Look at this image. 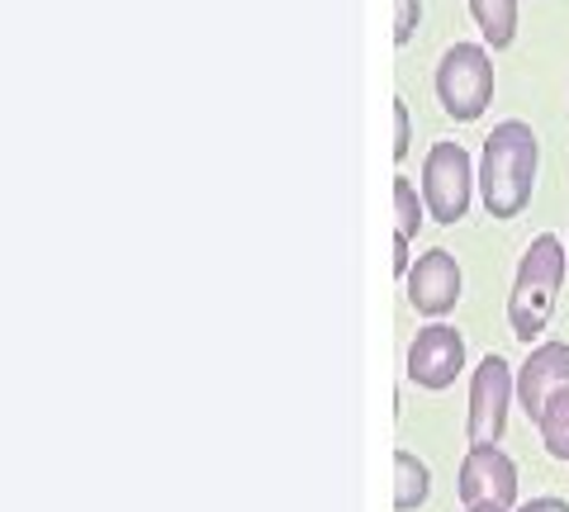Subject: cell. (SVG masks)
Masks as SVG:
<instances>
[{
	"mask_svg": "<svg viewBox=\"0 0 569 512\" xmlns=\"http://www.w3.org/2000/svg\"><path fill=\"white\" fill-rule=\"evenodd\" d=\"M537 171H541V143L531 133V123L522 119L493 123V133L485 138V152H479V195H485L489 219L498 223L518 219L531 204Z\"/></svg>",
	"mask_w": 569,
	"mask_h": 512,
	"instance_id": "cell-1",
	"label": "cell"
},
{
	"mask_svg": "<svg viewBox=\"0 0 569 512\" xmlns=\"http://www.w3.org/2000/svg\"><path fill=\"white\" fill-rule=\"evenodd\" d=\"M569 271V252L556 233L531 238V247L518 261V275H512V294H508V328L518 342H541V332L550 328L560 304V285Z\"/></svg>",
	"mask_w": 569,
	"mask_h": 512,
	"instance_id": "cell-2",
	"label": "cell"
},
{
	"mask_svg": "<svg viewBox=\"0 0 569 512\" xmlns=\"http://www.w3.org/2000/svg\"><path fill=\"white\" fill-rule=\"evenodd\" d=\"M437 100L456 123H475L493 100L489 43H451L437 62Z\"/></svg>",
	"mask_w": 569,
	"mask_h": 512,
	"instance_id": "cell-3",
	"label": "cell"
},
{
	"mask_svg": "<svg viewBox=\"0 0 569 512\" xmlns=\"http://www.w3.org/2000/svg\"><path fill=\"white\" fill-rule=\"evenodd\" d=\"M475 185H479V171L470 162V152L460 143H432V152L422 157V204H427V219H437L447 228L460 223L470 214Z\"/></svg>",
	"mask_w": 569,
	"mask_h": 512,
	"instance_id": "cell-4",
	"label": "cell"
},
{
	"mask_svg": "<svg viewBox=\"0 0 569 512\" xmlns=\"http://www.w3.org/2000/svg\"><path fill=\"white\" fill-rule=\"evenodd\" d=\"M512 403H518V370L498 357V351H489L470 375V413H466L470 446H498L503 441Z\"/></svg>",
	"mask_w": 569,
	"mask_h": 512,
	"instance_id": "cell-5",
	"label": "cell"
},
{
	"mask_svg": "<svg viewBox=\"0 0 569 512\" xmlns=\"http://www.w3.org/2000/svg\"><path fill=\"white\" fill-rule=\"evenodd\" d=\"M408 380L427 394H441L451 390L456 375L466 370V338L451 328V323H427L413 342H408Z\"/></svg>",
	"mask_w": 569,
	"mask_h": 512,
	"instance_id": "cell-6",
	"label": "cell"
},
{
	"mask_svg": "<svg viewBox=\"0 0 569 512\" xmlns=\"http://www.w3.org/2000/svg\"><path fill=\"white\" fill-rule=\"evenodd\" d=\"M403 290H408V304H413L422 318L441 323L456 304H460V290H466V275H460V261L447 252V247H432L413 261V271L403 275Z\"/></svg>",
	"mask_w": 569,
	"mask_h": 512,
	"instance_id": "cell-7",
	"label": "cell"
},
{
	"mask_svg": "<svg viewBox=\"0 0 569 512\" xmlns=\"http://www.w3.org/2000/svg\"><path fill=\"white\" fill-rule=\"evenodd\" d=\"M456 493L466 508L498 503L512 512V503H518V465L498 446H470L466 461H460V474H456Z\"/></svg>",
	"mask_w": 569,
	"mask_h": 512,
	"instance_id": "cell-8",
	"label": "cell"
},
{
	"mask_svg": "<svg viewBox=\"0 0 569 512\" xmlns=\"http://www.w3.org/2000/svg\"><path fill=\"white\" fill-rule=\"evenodd\" d=\"M569 390V342H537L518 365V409L541 422L546 403Z\"/></svg>",
	"mask_w": 569,
	"mask_h": 512,
	"instance_id": "cell-9",
	"label": "cell"
},
{
	"mask_svg": "<svg viewBox=\"0 0 569 512\" xmlns=\"http://www.w3.org/2000/svg\"><path fill=\"white\" fill-rule=\"evenodd\" d=\"M479 33L493 52H503L512 39H518V0H466Z\"/></svg>",
	"mask_w": 569,
	"mask_h": 512,
	"instance_id": "cell-10",
	"label": "cell"
},
{
	"mask_svg": "<svg viewBox=\"0 0 569 512\" xmlns=\"http://www.w3.org/2000/svg\"><path fill=\"white\" fill-rule=\"evenodd\" d=\"M432 493V470H427L413 451H395V508L418 512Z\"/></svg>",
	"mask_w": 569,
	"mask_h": 512,
	"instance_id": "cell-11",
	"label": "cell"
},
{
	"mask_svg": "<svg viewBox=\"0 0 569 512\" xmlns=\"http://www.w3.org/2000/svg\"><path fill=\"white\" fill-rule=\"evenodd\" d=\"M537 432H541V446L556 455V461H569V390H560L556 399L546 403Z\"/></svg>",
	"mask_w": 569,
	"mask_h": 512,
	"instance_id": "cell-12",
	"label": "cell"
},
{
	"mask_svg": "<svg viewBox=\"0 0 569 512\" xmlns=\"http://www.w3.org/2000/svg\"><path fill=\"white\" fill-rule=\"evenodd\" d=\"M395 233H403L408 242L418 238V228H422V219H427V204L418 200V185L408 181V175H395Z\"/></svg>",
	"mask_w": 569,
	"mask_h": 512,
	"instance_id": "cell-13",
	"label": "cell"
},
{
	"mask_svg": "<svg viewBox=\"0 0 569 512\" xmlns=\"http://www.w3.org/2000/svg\"><path fill=\"white\" fill-rule=\"evenodd\" d=\"M418 20H422V0H395V43L399 48L413 43Z\"/></svg>",
	"mask_w": 569,
	"mask_h": 512,
	"instance_id": "cell-14",
	"label": "cell"
},
{
	"mask_svg": "<svg viewBox=\"0 0 569 512\" xmlns=\"http://www.w3.org/2000/svg\"><path fill=\"white\" fill-rule=\"evenodd\" d=\"M413 148V123H408V100H395V157L403 162Z\"/></svg>",
	"mask_w": 569,
	"mask_h": 512,
	"instance_id": "cell-15",
	"label": "cell"
},
{
	"mask_svg": "<svg viewBox=\"0 0 569 512\" xmlns=\"http://www.w3.org/2000/svg\"><path fill=\"white\" fill-rule=\"evenodd\" d=\"M518 512H569V503H565V499H556V493H546V499H531V503H522Z\"/></svg>",
	"mask_w": 569,
	"mask_h": 512,
	"instance_id": "cell-16",
	"label": "cell"
},
{
	"mask_svg": "<svg viewBox=\"0 0 569 512\" xmlns=\"http://www.w3.org/2000/svg\"><path fill=\"white\" fill-rule=\"evenodd\" d=\"M466 512H508V508H498V503H475V508H466Z\"/></svg>",
	"mask_w": 569,
	"mask_h": 512,
	"instance_id": "cell-17",
	"label": "cell"
},
{
	"mask_svg": "<svg viewBox=\"0 0 569 512\" xmlns=\"http://www.w3.org/2000/svg\"><path fill=\"white\" fill-rule=\"evenodd\" d=\"M565 252H569V247H565Z\"/></svg>",
	"mask_w": 569,
	"mask_h": 512,
	"instance_id": "cell-18",
	"label": "cell"
}]
</instances>
